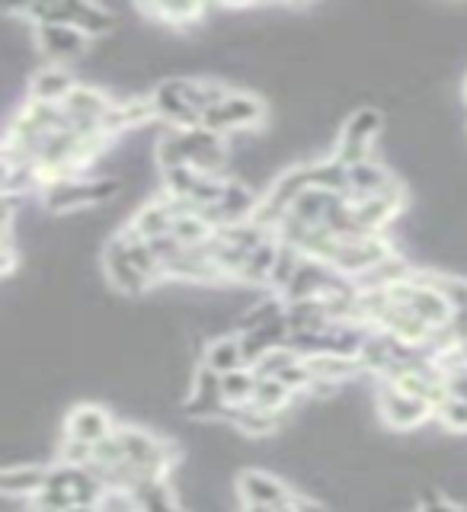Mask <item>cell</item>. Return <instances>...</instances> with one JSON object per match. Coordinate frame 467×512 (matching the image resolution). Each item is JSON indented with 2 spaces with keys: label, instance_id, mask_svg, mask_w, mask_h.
Segmentation results:
<instances>
[{
  "label": "cell",
  "instance_id": "obj_33",
  "mask_svg": "<svg viewBox=\"0 0 467 512\" xmlns=\"http://www.w3.org/2000/svg\"><path fill=\"white\" fill-rule=\"evenodd\" d=\"M436 420L448 429V432H467V400L448 394L442 404L436 407Z\"/></svg>",
  "mask_w": 467,
  "mask_h": 512
},
{
  "label": "cell",
  "instance_id": "obj_5",
  "mask_svg": "<svg viewBox=\"0 0 467 512\" xmlns=\"http://www.w3.org/2000/svg\"><path fill=\"white\" fill-rule=\"evenodd\" d=\"M394 250L384 240V234H368V237H356V240H340L330 266L336 272H343L346 279H362L372 269H378L384 260H391Z\"/></svg>",
  "mask_w": 467,
  "mask_h": 512
},
{
  "label": "cell",
  "instance_id": "obj_26",
  "mask_svg": "<svg viewBox=\"0 0 467 512\" xmlns=\"http://www.w3.org/2000/svg\"><path fill=\"white\" fill-rule=\"evenodd\" d=\"M336 202V192H327V189H314L308 186L298 196V202L292 205V218H298L301 224H324L327 212H330V205Z\"/></svg>",
  "mask_w": 467,
  "mask_h": 512
},
{
  "label": "cell",
  "instance_id": "obj_41",
  "mask_svg": "<svg viewBox=\"0 0 467 512\" xmlns=\"http://www.w3.org/2000/svg\"><path fill=\"white\" fill-rule=\"evenodd\" d=\"M276 512H295V509H292V506H279Z\"/></svg>",
  "mask_w": 467,
  "mask_h": 512
},
{
  "label": "cell",
  "instance_id": "obj_32",
  "mask_svg": "<svg viewBox=\"0 0 467 512\" xmlns=\"http://www.w3.org/2000/svg\"><path fill=\"white\" fill-rule=\"evenodd\" d=\"M141 10L154 16V20H164L167 26H186L205 13L202 4H154V7H141Z\"/></svg>",
  "mask_w": 467,
  "mask_h": 512
},
{
  "label": "cell",
  "instance_id": "obj_34",
  "mask_svg": "<svg viewBox=\"0 0 467 512\" xmlns=\"http://www.w3.org/2000/svg\"><path fill=\"white\" fill-rule=\"evenodd\" d=\"M100 512H141L138 506V496L132 487H106L100 503H96Z\"/></svg>",
  "mask_w": 467,
  "mask_h": 512
},
{
  "label": "cell",
  "instance_id": "obj_3",
  "mask_svg": "<svg viewBox=\"0 0 467 512\" xmlns=\"http://www.w3.org/2000/svg\"><path fill=\"white\" fill-rule=\"evenodd\" d=\"M122 183L116 176H71V180H55L42 186V205L48 212H71V208L103 205L116 199Z\"/></svg>",
  "mask_w": 467,
  "mask_h": 512
},
{
  "label": "cell",
  "instance_id": "obj_8",
  "mask_svg": "<svg viewBox=\"0 0 467 512\" xmlns=\"http://www.w3.org/2000/svg\"><path fill=\"white\" fill-rule=\"evenodd\" d=\"M183 413L189 420H224L228 416V400L221 394V375L199 362L192 375V388L183 404Z\"/></svg>",
  "mask_w": 467,
  "mask_h": 512
},
{
  "label": "cell",
  "instance_id": "obj_28",
  "mask_svg": "<svg viewBox=\"0 0 467 512\" xmlns=\"http://www.w3.org/2000/svg\"><path fill=\"white\" fill-rule=\"evenodd\" d=\"M292 388L288 384H282L279 378H260L256 381V391H253V400L250 404L256 410H263V413H276L282 416V410L288 407V400H292Z\"/></svg>",
  "mask_w": 467,
  "mask_h": 512
},
{
  "label": "cell",
  "instance_id": "obj_11",
  "mask_svg": "<svg viewBox=\"0 0 467 512\" xmlns=\"http://www.w3.org/2000/svg\"><path fill=\"white\" fill-rule=\"evenodd\" d=\"M103 269H106V279L116 285L119 292L141 295V292H148V288H151V279L144 276V272H138V266L128 260L125 244H122L119 234L103 247Z\"/></svg>",
  "mask_w": 467,
  "mask_h": 512
},
{
  "label": "cell",
  "instance_id": "obj_20",
  "mask_svg": "<svg viewBox=\"0 0 467 512\" xmlns=\"http://www.w3.org/2000/svg\"><path fill=\"white\" fill-rule=\"evenodd\" d=\"M151 119H157L154 109V96H135V100H122L112 103L109 116H106V132H125V128H144Z\"/></svg>",
  "mask_w": 467,
  "mask_h": 512
},
{
  "label": "cell",
  "instance_id": "obj_37",
  "mask_svg": "<svg viewBox=\"0 0 467 512\" xmlns=\"http://www.w3.org/2000/svg\"><path fill=\"white\" fill-rule=\"evenodd\" d=\"M448 394H455V397L467 400V365L455 368V372L448 375Z\"/></svg>",
  "mask_w": 467,
  "mask_h": 512
},
{
  "label": "cell",
  "instance_id": "obj_36",
  "mask_svg": "<svg viewBox=\"0 0 467 512\" xmlns=\"http://www.w3.org/2000/svg\"><path fill=\"white\" fill-rule=\"evenodd\" d=\"M420 512H467V506H461V503H452V500H445V496H426V500L420 503Z\"/></svg>",
  "mask_w": 467,
  "mask_h": 512
},
{
  "label": "cell",
  "instance_id": "obj_40",
  "mask_svg": "<svg viewBox=\"0 0 467 512\" xmlns=\"http://www.w3.org/2000/svg\"><path fill=\"white\" fill-rule=\"evenodd\" d=\"M32 512H68V509H45V506H36Z\"/></svg>",
  "mask_w": 467,
  "mask_h": 512
},
{
  "label": "cell",
  "instance_id": "obj_39",
  "mask_svg": "<svg viewBox=\"0 0 467 512\" xmlns=\"http://www.w3.org/2000/svg\"><path fill=\"white\" fill-rule=\"evenodd\" d=\"M240 512H276V509H269V506H256V503H244V509Z\"/></svg>",
  "mask_w": 467,
  "mask_h": 512
},
{
  "label": "cell",
  "instance_id": "obj_19",
  "mask_svg": "<svg viewBox=\"0 0 467 512\" xmlns=\"http://www.w3.org/2000/svg\"><path fill=\"white\" fill-rule=\"evenodd\" d=\"M173 221H176V215H173V208L167 205V199H151L135 212L132 224H128V231L144 237V240H157V237H167L173 231Z\"/></svg>",
  "mask_w": 467,
  "mask_h": 512
},
{
  "label": "cell",
  "instance_id": "obj_10",
  "mask_svg": "<svg viewBox=\"0 0 467 512\" xmlns=\"http://www.w3.org/2000/svg\"><path fill=\"white\" fill-rule=\"evenodd\" d=\"M151 96H154L157 119L170 122L173 128H199V125H202V112L186 100L180 77L160 80Z\"/></svg>",
  "mask_w": 467,
  "mask_h": 512
},
{
  "label": "cell",
  "instance_id": "obj_23",
  "mask_svg": "<svg viewBox=\"0 0 467 512\" xmlns=\"http://www.w3.org/2000/svg\"><path fill=\"white\" fill-rule=\"evenodd\" d=\"M202 365H208L218 375H231V372H237V368H247L240 336L237 333L234 336H218L215 343H208L205 356H202Z\"/></svg>",
  "mask_w": 467,
  "mask_h": 512
},
{
  "label": "cell",
  "instance_id": "obj_1",
  "mask_svg": "<svg viewBox=\"0 0 467 512\" xmlns=\"http://www.w3.org/2000/svg\"><path fill=\"white\" fill-rule=\"evenodd\" d=\"M228 148L218 132L212 128H170L167 135H160L154 148V164L160 170L173 167H196L208 176H221L228 167Z\"/></svg>",
  "mask_w": 467,
  "mask_h": 512
},
{
  "label": "cell",
  "instance_id": "obj_22",
  "mask_svg": "<svg viewBox=\"0 0 467 512\" xmlns=\"http://www.w3.org/2000/svg\"><path fill=\"white\" fill-rule=\"evenodd\" d=\"M256 205H260V199L253 196L247 183H240V180H228V183H224V196L218 202V212L224 215V224L253 221Z\"/></svg>",
  "mask_w": 467,
  "mask_h": 512
},
{
  "label": "cell",
  "instance_id": "obj_38",
  "mask_svg": "<svg viewBox=\"0 0 467 512\" xmlns=\"http://www.w3.org/2000/svg\"><path fill=\"white\" fill-rule=\"evenodd\" d=\"M288 506H292L295 512H327L324 503L314 500V496H304V493H295V496H292V503H288Z\"/></svg>",
  "mask_w": 467,
  "mask_h": 512
},
{
  "label": "cell",
  "instance_id": "obj_15",
  "mask_svg": "<svg viewBox=\"0 0 467 512\" xmlns=\"http://www.w3.org/2000/svg\"><path fill=\"white\" fill-rule=\"evenodd\" d=\"M356 224L365 234H384V228L400 215L404 208V192H384V196H365V199H349Z\"/></svg>",
  "mask_w": 467,
  "mask_h": 512
},
{
  "label": "cell",
  "instance_id": "obj_9",
  "mask_svg": "<svg viewBox=\"0 0 467 512\" xmlns=\"http://www.w3.org/2000/svg\"><path fill=\"white\" fill-rule=\"evenodd\" d=\"M87 36L80 29L68 26V23H39L36 26V45L39 52L52 61V64H64L74 61L87 52Z\"/></svg>",
  "mask_w": 467,
  "mask_h": 512
},
{
  "label": "cell",
  "instance_id": "obj_7",
  "mask_svg": "<svg viewBox=\"0 0 467 512\" xmlns=\"http://www.w3.org/2000/svg\"><path fill=\"white\" fill-rule=\"evenodd\" d=\"M378 410H381V420L388 423L391 429H397V432H410L416 426H423L429 416H436L432 404H426V400L413 397V394H404L400 388H394V384H388V381H381Z\"/></svg>",
  "mask_w": 467,
  "mask_h": 512
},
{
  "label": "cell",
  "instance_id": "obj_4",
  "mask_svg": "<svg viewBox=\"0 0 467 512\" xmlns=\"http://www.w3.org/2000/svg\"><path fill=\"white\" fill-rule=\"evenodd\" d=\"M378 135H381V112L372 109V106H362L343 122L333 157L340 160V164H346V167L365 164V160H372L368 154H372V141Z\"/></svg>",
  "mask_w": 467,
  "mask_h": 512
},
{
  "label": "cell",
  "instance_id": "obj_25",
  "mask_svg": "<svg viewBox=\"0 0 467 512\" xmlns=\"http://www.w3.org/2000/svg\"><path fill=\"white\" fill-rule=\"evenodd\" d=\"M308 180L314 189H327L336 196H349V167L336 157H320L308 164Z\"/></svg>",
  "mask_w": 467,
  "mask_h": 512
},
{
  "label": "cell",
  "instance_id": "obj_13",
  "mask_svg": "<svg viewBox=\"0 0 467 512\" xmlns=\"http://www.w3.org/2000/svg\"><path fill=\"white\" fill-rule=\"evenodd\" d=\"M116 100H109L103 90L96 87H87V84H77L71 90V96L64 100V112H68L71 125H80V128H106V116Z\"/></svg>",
  "mask_w": 467,
  "mask_h": 512
},
{
  "label": "cell",
  "instance_id": "obj_16",
  "mask_svg": "<svg viewBox=\"0 0 467 512\" xmlns=\"http://www.w3.org/2000/svg\"><path fill=\"white\" fill-rule=\"evenodd\" d=\"M48 471H52V464H10L0 474V490H4V496H13V500H36L48 484Z\"/></svg>",
  "mask_w": 467,
  "mask_h": 512
},
{
  "label": "cell",
  "instance_id": "obj_21",
  "mask_svg": "<svg viewBox=\"0 0 467 512\" xmlns=\"http://www.w3.org/2000/svg\"><path fill=\"white\" fill-rule=\"evenodd\" d=\"M279 247H282L279 234H269L260 247H253V250L247 253V263H244V269H240L237 282H244V285H269L272 269H276Z\"/></svg>",
  "mask_w": 467,
  "mask_h": 512
},
{
  "label": "cell",
  "instance_id": "obj_24",
  "mask_svg": "<svg viewBox=\"0 0 467 512\" xmlns=\"http://www.w3.org/2000/svg\"><path fill=\"white\" fill-rule=\"evenodd\" d=\"M282 416L276 413H263L256 410L253 404H240V407H228V416H224V423H231L240 436H272L279 426Z\"/></svg>",
  "mask_w": 467,
  "mask_h": 512
},
{
  "label": "cell",
  "instance_id": "obj_42",
  "mask_svg": "<svg viewBox=\"0 0 467 512\" xmlns=\"http://www.w3.org/2000/svg\"><path fill=\"white\" fill-rule=\"evenodd\" d=\"M464 96H467V77H464Z\"/></svg>",
  "mask_w": 467,
  "mask_h": 512
},
{
  "label": "cell",
  "instance_id": "obj_12",
  "mask_svg": "<svg viewBox=\"0 0 467 512\" xmlns=\"http://www.w3.org/2000/svg\"><path fill=\"white\" fill-rule=\"evenodd\" d=\"M112 432H116V423H112L109 410L96 404H80L68 413V420H64V436L84 445H100Z\"/></svg>",
  "mask_w": 467,
  "mask_h": 512
},
{
  "label": "cell",
  "instance_id": "obj_31",
  "mask_svg": "<svg viewBox=\"0 0 467 512\" xmlns=\"http://www.w3.org/2000/svg\"><path fill=\"white\" fill-rule=\"evenodd\" d=\"M301 263H304V253H301L298 247L285 244V240H282L279 256H276V269H272V279H269L272 295H279V298H282V292H285L288 285H292V279H295V272L301 269Z\"/></svg>",
  "mask_w": 467,
  "mask_h": 512
},
{
  "label": "cell",
  "instance_id": "obj_29",
  "mask_svg": "<svg viewBox=\"0 0 467 512\" xmlns=\"http://www.w3.org/2000/svg\"><path fill=\"white\" fill-rule=\"evenodd\" d=\"M279 317H285V301L279 295H269L263 301H253V304H247V308H244V314H240L237 333L266 327V324H272V320H279Z\"/></svg>",
  "mask_w": 467,
  "mask_h": 512
},
{
  "label": "cell",
  "instance_id": "obj_17",
  "mask_svg": "<svg viewBox=\"0 0 467 512\" xmlns=\"http://www.w3.org/2000/svg\"><path fill=\"white\" fill-rule=\"evenodd\" d=\"M384 192H404L394 176L375 160L349 167V196L346 199H365V196H384Z\"/></svg>",
  "mask_w": 467,
  "mask_h": 512
},
{
  "label": "cell",
  "instance_id": "obj_43",
  "mask_svg": "<svg viewBox=\"0 0 467 512\" xmlns=\"http://www.w3.org/2000/svg\"><path fill=\"white\" fill-rule=\"evenodd\" d=\"M464 362H467V346H464Z\"/></svg>",
  "mask_w": 467,
  "mask_h": 512
},
{
  "label": "cell",
  "instance_id": "obj_27",
  "mask_svg": "<svg viewBox=\"0 0 467 512\" xmlns=\"http://www.w3.org/2000/svg\"><path fill=\"white\" fill-rule=\"evenodd\" d=\"M119 237H122V244H125V253H128V260H132L135 266H138V272H144L151 282L154 279H164V266H160V260H157V253H154V247H151V240H144V237H138V234H132V231H119Z\"/></svg>",
  "mask_w": 467,
  "mask_h": 512
},
{
  "label": "cell",
  "instance_id": "obj_2",
  "mask_svg": "<svg viewBox=\"0 0 467 512\" xmlns=\"http://www.w3.org/2000/svg\"><path fill=\"white\" fill-rule=\"evenodd\" d=\"M116 439L122 445L125 464L132 468L135 480H167L173 468V448L160 436L138 426H116ZM135 484V487H138Z\"/></svg>",
  "mask_w": 467,
  "mask_h": 512
},
{
  "label": "cell",
  "instance_id": "obj_30",
  "mask_svg": "<svg viewBox=\"0 0 467 512\" xmlns=\"http://www.w3.org/2000/svg\"><path fill=\"white\" fill-rule=\"evenodd\" d=\"M256 372L247 365V368H237L231 375H221V394L228 400V407H240V404H250L253 400V391H256Z\"/></svg>",
  "mask_w": 467,
  "mask_h": 512
},
{
  "label": "cell",
  "instance_id": "obj_6",
  "mask_svg": "<svg viewBox=\"0 0 467 512\" xmlns=\"http://www.w3.org/2000/svg\"><path fill=\"white\" fill-rule=\"evenodd\" d=\"M263 119H266V103L260 100V96L244 93V90H231L221 103H215L205 112L202 125L224 135V132H237V128L260 125Z\"/></svg>",
  "mask_w": 467,
  "mask_h": 512
},
{
  "label": "cell",
  "instance_id": "obj_35",
  "mask_svg": "<svg viewBox=\"0 0 467 512\" xmlns=\"http://www.w3.org/2000/svg\"><path fill=\"white\" fill-rule=\"evenodd\" d=\"M295 359H301V356H298V352H292V349H272V352H266V356L256 365H250V368L256 372V378H279Z\"/></svg>",
  "mask_w": 467,
  "mask_h": 512
},
{
  "label": "cell",
  "instance_id": "obj_18",
  "mask_svg": "<svg viewBox=\"0 0 467 512\" xmlns=\"http://www.w3.org/2000/svg\"><path fill=\"white\" fill-rule=\"evenodd\" d=\"M77 87V80L61 68V64H48V68L36 71L29 80V100L36 103H64Z\"/></svg>",
  "mask_w": 467,
  "mask_h": 512
},
{
  "label": "cell",
  "instance_id": "obj_14",
  "mask_svg": "<svg viewBox=\"0 0 467 512\" xmlns=\"http://www.w3.org/2000/svg\"><path fill=\"white\" fill-rule=\"evenodd\" d=\"M237 493L244 503H256V506H269V509H279L292 503L295 490L282 484L279 477H272L266 471H244L237 477Z\"/></svg>",
  "mask_w": 467,
  "mask_h": 512
}]
</instances>
